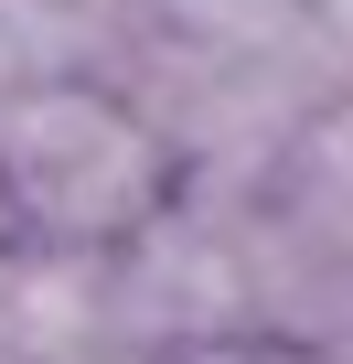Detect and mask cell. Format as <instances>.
<instances>
[{"mask_svg":"<svg viewBox=\"0 0 353 364\" xmlns=\"http://www.w3.org/2000/svg\"><path fill=\"white\" fill-rule=\"evenodd\" d=\"M321 353H332V364H353V300L332 311V332H321Z\"/></svg>","mask_w":353,"mask_h":364,"instance_id":"6","label":"cell"},{"mask_svg":"<svg viewBox=\"0 0 353 364\" xmlns=\"http://www.w3.org/2000/svg\"><path fill=\"white\" fill-rule=\"evenodd\" d=\"M310 54L332 86H353V0H310Z\"/></svg>","mask_w":353,"mask_h":364,"instance_id":"5","label":"cell"},{"mask_svg":"<svg viewBox=\"0 0 353 364\" xmlns=\"http://www.w3.org/2000/svg\"><path fill=\"white\" fill-rule=\"evenodd\" d=\"M118 332L129 353H183V343H225V332H278L268 321V225L257 193H193L171 204L161 225H139L118 257Z\"/></svg>","mask_w":353,"mask_h":364,"instance_id":"2","label":"cell"},{"mask_svg":"<svg viewBox=\"0 0 353 364\" xmlns=\"http://www.w3.org/2000/svg\"><path fill=\"white\" fill-rule=\"evenodd\" d=\"M129 22L204 54H310V0H129Z\"/></svg>","mask_w":353,"mask_h":364,"instance_id":"3","label":"cell"},{"mask_svg":"<svg viewBox=\"0 0 353 364\" xmlns=\"http://www.w3.org/2000/svg\"><path fill=\"white\" fill-rule=\"evenodd\" d=\"M150 364H332L300 332H225V343H183V353H150Z\"/></svg>","mask_w":353,"mask_h":364,"instance_id":"4","label":"cell"},{"mask_svg":"<svg viewBox=\"0 0 353 364\" xmlns=\"http://www.w3.org/2000/svg\"><path fill=\"white\" fill-rule=\"evenodd\" d=\"M171 204H183V161L107 65L33 75L0 97V215L22 247L118 257Z\"/></svg>","mask_w":353,"mask_h":364,"instance_id":"1","label":"cell"},{"mask_svg":"<svg viewBox=\"0 0 353 364\" xmlns=\"http://www.w3.org/2000/svg\"><path fill=\"white\" fill-rule=\"evenodd\" d=\"M11 247H22V236H11V215H0V257H11Z\"/></svg>","mask_w":353,"mask_h":364,"instance_id":"7","label":"cell"}]
</instances>
